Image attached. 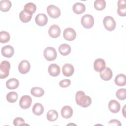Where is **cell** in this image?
<instances>
[{
  "instance_id": "obj_1",
  "label": "cell",
  "mask_w": 126,
  "mask_h": 126,
  "mask_svg": "<svg viewBox=\"0 0 126 126\" xmlns=\"http://www.w3.org/2000/svg\"><path fill=\"white\" fill-rule=\"evenodd\" d=\"M75 100L77 105L83 107H88L92 102V99L89 96L86 95L82 91H77L75 94Z\"/></svg>"
},
{
  "instance_id": "obj_2",
  "label": "cell",
  "mask_w": 126,
  "mask_h": 126,
  "mask_svg": "<svg viewBox=\"0 0 126 126\" xmlns=\"http://www.w3.org/2000/svg\"><path fill=\"white\" fill-rule=\"evenodd\" d=\"M10 68V63L7 61H3L0 64V78H5L9 75Z\"/></svg>"
},
{
  "instance_id": "obj_3",
  "label": "cell",
  "mask_w": 126,
  "mask_h": 126,
  "mask_svg": "<svg viewBox=\"0 0 126 126\" xmlns=\"http://www.w3.org/2000/svg\"><path fill=\"white\" fill-rule=\"evenodd\" d=\"M44 57L48 61H54L57 56V53L55 49L52 47H48L44 50Z\"/></svg>"
},
{
  "instance_id": "obj_4",
  "label": "cell",
  "mask_w": 126,
  "mask_h": 126,
  "mask_svg": "<svg viewBox=\"0 0 126 126\" xmlns=\"http://www.w3.org/2000/svg\"><path fill=\"white\" fill-rule=\"evenodd\" d=\"M103 23L105 28L109 31H112L115 29L116 23L114 18L111 16H107L105 17L103 19Z\"/></svg>"
},
{
  "instance_id": "obj_5",
  "label": "cell",
  "mask_w": 126,
  "mask_h": 126,
  "mask_svg": "<svg viewBox=\"0 0 126 126\" xmlns=\"http://www.w3.org/2000/svg\"><path fill=\"white\" fill-rule=\"evenodd\" d=\"M81 22L82 26L85 28L90 29L94 25V19L91 15L87 14L82 16Z\"/></svg>"
},
{
  "instance_id": "obj_6",
  "label": "cell",
  "mask_w": 126,
  "mask_h": 126,
  "mask_svg": "<svg viewBox=\"0 0 126 126\" xmlns=\"http://www.w3.org/2000/svg\"><path fill=\"white\" fill-rule=\"evenodd\" d=\"M47 12L49 15L52 18H57L61 14L60 9L56 6L51 4L47 8Z\"/></svg>"
},
{
  "instance_id": "obj_7",
  "label": "cell",
  "mask_w": 126,
  "mask_h": 126,
  "mask_svg": "<svg viewBox=\"0 0 126 126\" xmlns=\"http://www.w3.org/2000/svg\"><path fill=\"white\" fill-rule=\"evenodd\" d=\"M64 38L68 41H72L76 38V33L74 29L71 28H66L63 33Z\"/></svg>"
},
{
  "instance_id": "obj_8",
  "label": "cell",
  "mask_w": 126,
  "mask_h": 126,
  "mask_svg": "<svg viewBox=\"0 0 126 126\" xmlns=\"http://www.w3.org/2000/svg\"><path fill=\"white\" fill-rule=\"evenodd\" d=\"M32 103V99L29 95L22 96L19 101L20 106L23 109L29 108Z\"/></svg>"
},
{
  "instance_id": "obj_9",
  "label": "cell",
  "mask_w": 126,
  "mask_h": 126,
  "mask_svg": "<svg viewBox=\"0 0 126 126\" xmlns=\"http://www.w3.org/2000/svg\"><path fill=\"white\" fill-rule=\"evenodd\" d=\"M30 67V63L29 61L27 60H23L18 65V69L21 73L26 74L29 71Z\"/></svg>"
},
{
  "instance_id": "obj_10",
  "label": "cell",
  "mask_w": 126,
  "mask_h": 126,
  "mask_svg": "<svg viewBox=\"0 0 126 126\" xmlns=\"http://www.w3.org/2000/svg\"><path fill=\"white\" fill-rule=\"evenodd\" d=\"M36 24L39 26H44L48 22V18L46 14L44 13L38 14L35 18Z\"/></svg>"
},
{
  "instance_id": "obj_11",
  "label": "cell",
  "mask_w": 126,
  "mask_h": 126,
  "mask_svg": "<svg viewBox=\"0 0 126 126\" xmlns=\"http://www.w3.org/2000/svg\"><path fill=\"white\" fill-rule=\"evenodd\" d=\"M105 67V62L101 59H96L94 63V68L97 72H101Z\"/></svg>"
},
{
  "instance_id": "obj_12",
  "label": "cell",
  "mask_w": 126,
  "mask_h": 126,
  "mask_svg": "<svg viewBox=\"0 0 126 126\" xmlns=\"http://www.w3.org/2000/svg\"><path fill=\"white\" fill-rule=\"evenodd\" d=\"M48 33L51 37L57 38L61 34V29L58 25H53L49 28Z\"/></svg>"
},
{
  "instance_id": "obj_13",
  "label": "cell",
  "mask_w": 126,
  "mask_h": 126,
  "mask_svg": "<svg viewBox=\"0 0 126 126\" xmlns=\"http://www.w3.org/2000/svg\"><path fill=\"white\" fill-rule=\"evenodd\" d=\"M100 76L102 80L104 81H109L113 76L112 71L109 67H105L103 70L100 72Z\"/></svg>"
},
{
  "instance_id": "obj_14",
  "label": "cell",
  "mask_w": 126,
  "mask_h": 126,
  "mask_svg": "<svg viewBox=\"0 0 126 126\" xmlns=\"http://www.w3.org/2000/svg\"><path fill=\"white\" fill-rule=\"evenodd\" d=\"M108 108L111 112L117 113L121 108L120 104L116 100H111L108 103Z\"/></svg>"
},
{
  "instance_id": "obj_15",
  "label": "cell",
  "mask_w": 126,
  "mask_h": 126,
  "mask_svg": "<svg viewBox=\"0 0 126 126\" xmlns=\"http://www.w3.org/2000/svg\"><path fill=\"white\" fill-rule=\"evenodd\" d=\"M126 2L125 0H120L118 2L117 13L120 16H125L126 11Z\"/></svg>"
},
{
  "instance_id": "obj_16",
  "label": "cell",
  "mask_w": 126,
  "mask_h": 126,
  "mask_svg": "<svg viewBox=\"0 0 126 126\" xmlns=\"http://www.w3.org/2000/svg\"><path fill=\"white\" fill-rule=\"evenodd\" d=\"M62 116L64 119H68L70 118L73 114V110L71 106L68 105L64 106L61 111Z\"/></svg>"
},
{
  "instance_id": "obj_17",
  "label": "cell",
  "mask_w": 126,
  "mask_h": 126,
  "mask_svg": "<svg viewBox=\"0 0 126 126\" xmlns=\"http://www.w3.org/2000/svg\"><path fill=\"white\" fill-rule=\"evenodd\" d=\"M14 52V50L13 47L9 45H6L3 47L1 49V54L3 56L6 58L11 57Z\"/></svg>"
},
{
  "instance_id": "obj_18",
  "label": "cell",
  "mask_w": 126,
  "mask_h": 126,
  "mask_svg": "<svg viewBox=\"0 0 126 126\" xmlns=\"http://www.w3.org/2000/svg\"><path fill=\"white\" fill-rule=\"evenodd\" d=\"M74 67L69 63L64 64L62 67V72L63 74L65 76H70L74 73Z\"/></svg>"
},
{
  "instance_id": "obj_19",
  "label": "cell",
  "mask_w": 126,
  "mask_h": 126,
  "mask_svg": "<svg viewBox=\"0 0 126 126\" xmlns=\"http://www.w3.org/2000/svg\"><path fill=\"white\" fill-rule=\"evenodd\" d=\"M32 17V14L29 12L25 10H22L19 14V17L20 20L23 23L29 22Z\"/></svg>"
},
{
  "instance_id": "obj_20",
  "label": "cell",
  "mask_w": 126,
  "mask_h": 126,
  "mask_svg": "<svg viewBox=\"0 0 126 126\" xmlns=\"http://www.w3.org/2000/svg\"><path fill=\"white\" fill-rule=\"evenodd\" d=\"M48 72L50 75L54 77L57 76L60 73V68L57 64L53 63L49 65L48 67Z\"/></svg>"
},
{
  "instance_id": "obj_21",
  "label": "cell",
  "mask_w": 126,
  "mask_h": 126,
  "mask_svg": "<svg viewBox=\"0 0 126 126\" xmlns=\"http://www.w3.org/2000/svg\"><path fill=\"white\" fill-rule=\"evenodd\" d=\"M19 85L18 80L15 78H12L8 80L6 82V87L10 90H13L17 88Z\"/></svg>"
},
{
  "instance_id": "obj_22",
  "label": "cell",
  "mask_w": 126,
  "mask_h": 126,
  "mask_svg": "<svg viewBox=\"0 0 126 126\" xmlns=\"http://www.w3.org/2000/svg\"><path fill=\"white\" fill-rule=\"evenodd\" d=\"M73 11L77 14H80L83 13L86 10L85 5L80 2H76L73 4L72 7Z\"/></svg>"
},
{
  "instance_id": "obj_23",
  "label": "cell",
  "mask_w": 126,
  "mask_h": 126,
  "mask_svg": "<svg viewBox=\"0 0 126 126\" xmlns=\"http://www.w3.org/2000/svg\"><path fill=\"white\" fill-rule=\"evenodd\" d=\"M59 51L63 56H67L71 52V47L67 44H62L59 47Z\"/></svg>"
},
{
  "instance_id": "obj_24",
  "label": "cell",
  "mask_w": 126,
  "mask_h": 126,
  "mask_svg": "<svg viewBox=\"0 0 126 126\" xmlns=\"http://www.w3.org/2000/svg\"><path fill=\"white\" fill-rule=\"evenodd\" d=\"M114 82L115 84L118 86H124L126 84V77L124 74H119L117 75L115 78Z\"/></svg>"
},
{
  "instance_id": "obj_25",
  "label": "cell",
  "mask_w": 126,
  "mask_h": 126,
  "mask_svg": "<svg viewBox=\"0 0 126 126\" xmlns=\"http://www.w3.org/2000/svg\"><path fill=\"white\" fill-rule=\"evenodd\" d=\"M31 93L34 96L39 97L43 95L44 94V91L42 88L40 87H33L31 90Z\"/></svg>"
},
{
  "instance_id": "obj_26",
  "label": "cell",
  "mask_w": 126,
  "mask_h": 126,
  "mask_svg": "<svg viewBox=\"0 0 126 126\" xmlns=\"http://www.w3.org/2000/svg\"><path fill=\"white\" fill-rule=\"evenodd\" d=\"M32 112L35 115H41L44 112V107L41 104L36 103L34 104L32 107Z\"/></svg>"
},
{
  "instance_id": "obj_27",
  "label": "cell",
  "mask_w": 126,
  "mask_h": 126,
  "mask_svg": "<svg viewBox=\"0 0 126 126\" xmlns=\"http://www.w3.org/2000/svg\"><path fill=\"white\" fill-rule=\"evenodd\" d=\"M11 6V3L8 0H1L0 1V9L3 12L8 11Z\"/></svg>"
},
{
  "instance_id": "obj_28",
  "label": "cell",
  "mask_w": 126,
  "mask_h": 126,
  "mask_svg": "<svg viewBox=\"0 0 126 126\" xmlns=\"http://www.w3.org/2000/svg\"><path fill=\"white\" fill-rule=\"evenodd\" d=\"M46 118L47 120H49V121H55L58 118V112L54 109L50 110L47 112L46 115Z\"/></svg>"
},
{
  "instance_id": "obj_29",
  "label": "cell",
  "mask_w": 126,
  "mask_h": 126,
  "mask_svg": "<svg viewBox=\"0 0 126 126\" xmlns=\"http://www.w3.org/2000/svg\"><path fill=\"white\" fill-rule=\"evenodd\" d=\"M18 97V94L17 93L15 92H9L6 95V99L8 102L10 103H14L16 102Z\"/></svg>"
},
{
  "instance_id": "obj_30",
  "label": "cell",
  "mask_w": 126,
  "mask_h": 126,
  "mask_svg": "<svg viewBox=\"0 0 126 126\" xmlns=\"http://www.w3.org/2000/svg\"><path fill=\"white\" fill-rule=\"evenodd\" d=\"M10 40V34L6 31H2L0 32V42L5 43L9 41Z\"/></svg>"
},
{
  "instance_id": "obj_31",
  "label": "cell",
  "mask_w": 126,
  "mask_h": 126,
  "mask_svg": "<svg viewBox=\"0 0 126 126\" xmlns=\"http://www.w3.org/2000/svg\"><path fill=\"white\" fill-rule=\"evenodd\" d=\"M36 9L35 4L32 2H28L25 4L24 7V10L30 12L32 14L34 13Z\"/></svg>"
},
{
  "instance_id": "obj_32",
  "label": "cell",
  "mask_w": 126,
  "mask_h": 126,
  "mask_svg": "<svg viewBox=\"0 0 126 126\" xmlns=\"http://www.w3.org/2000/svg\"><path fill=\"white\" fill-rule=\"evenodd\" d=\"M106 2L104 0H96L94 2V8L97 10H102L104 9Z\"/></svg>"
},
{
  "instance_id": "obj_33",
  "label": "cell",
  "mask_w": 126,
  "mask_h": 126,
  "mask_svg": "<svg viewBox=\"0 0 126 126\" xmlns=\"http://www.w3.org/2000/svg\"><path fill=\"white\" fill-rule=\"evenodd\" d=\"M117 97L121 100H125L126 98V90L125 89H120L116 92Z\"/></svg>"
},
{
  "instance_id": "obj_34",
  "label": "cell",
  "mask_w": 126,
  "mask_h": 126,
  "mask_svg": "<svg viewBox=\"0 0 126 126\" xmlns=\"http://www.w3.org/2000/svg\"><path fill=\"white\" fill-rule=\"evenodd\" d=\"M71 84V81L69 79H63L61 80L59 83V85L62 88H66Z\"/></svg>"
},
{
  "instance_id": "obj_35",
  "label": "cell",
  "mask_w": 126,
  "mask_h": 126,
  "mask_svg": "<svg viewBox=\"0 0 126 126\" xmlns=\"http://www.w3.org/2000/svg\"><path fill=\"white\" fill-rule=\"evenodd\" d=\"M24 123H25L24 120L21 117H17L14 119L13 120V125L15 126L22 125Z\"/></svg>"
},
{
  "instance_id": "obj_36",
  "label": "cell",
  "mask_w": 126,
  "mask_h": 126,
  "mask_svg": "<svg viewBox=\"0 0 126 126\" xmlns=\"http://www.w3.org/2000/svg\"><path fill=\"white\" fill-rule=\"evenodd\" d=\"M108 124L110 125H114V126H121V124L119 121L116 119H113L109 121Z\"/></svg>"
}]
</instances>
